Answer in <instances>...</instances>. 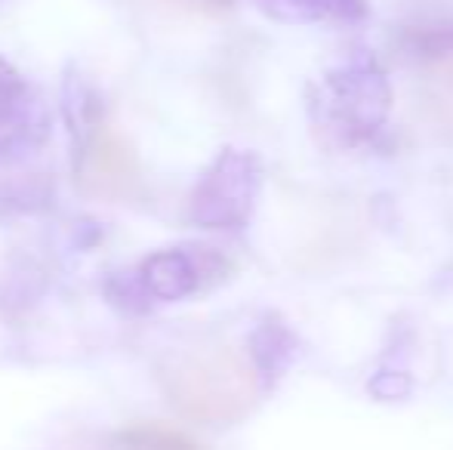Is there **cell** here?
Returning a JSON list of instances; mask_svg holds the SVG:
<instances>
[{
    "label": "cell",
    "instance_id": "ba28073f",
    "mask_svg": "<svg viewBox=\"0 0 453 450\" xmlns=\"http://www.w3.org/2000/svg\"><path fill=\"white\" fill-rule=\"evenodd\" d=\"M263 16L284 25H355L367 19V0H250Z\"/></svg>",
    "mask_w": 453,
    "mask_h": 450
},
{
    "label": "cell",
    "instance_id": "7c38bea8",
    "mask_svg": "<svg viewBox=\"0 0 453 450\" xmlns=\"http://www.w3.org/2000/svg\"><path fill=\"white\" fill-rule=\"evenodd\" d=\"M253 367H257V373L259 370H274V367L280 364V361L287 358V333L280 331V327H272V324H265V327H259L257 331V337H253Z\"/></svg>",
    "mask_w": 453,
    "mask_h": 450
},
{
    "label": "cell",
    "instance_id": "277c9868",
    "mask_svg": "<svg viewBox=\"0 0 453 450\" xmlns=\"http://www.w3.org/2000/svg\"><path fill=\"white\" fill-rule=\"evenodd\" d=\"M50 139L43 96L0 56V161H22Z\"/></svg>",
    "mask_w": 453,
    "mask_h": 450
},
{
    "label": "cell",
    "instance_id": "52a82bcc",
    "mask_svg": "<svg viewBox=\"0 0 453 450\" xmlns=\"http://www.w3.org/2000/svg\"><path fill=\"white\" fill-rule=\"evenodd\" d=\"M419 93L432 120L453 133V31L423 34L413 43Z\"/></svg>",
    "mask_w": 453,
    "mask_h": 450
},
{
    "label": "cell",
    "instance_id": "9c48e42d",
    "mask_svg": "<svg viewBox=\"0 0 453 450\" xmlns=\"http://www.w3.org/2000/svg\"><path fill=\"white\" fill-rule=\"evenodd\" d=\"M62 118L68 124V136H72V151L90 139V133L105 120L99 93L87 84V78L78 68H68L65 80H62Z\"/></svg>",
    "mask_w": 453,
    "mask_h": 450
},
{
    "label": "cell",
    "instance_id": "7a4b0ae2",
    "mask_svg": "<svg viewBox=\"0 0 453 450\" xmlns=\"http://www.w3.org/2000/svg\"><path fill=\"white\" fill-rule=\"evenodd\" d=\"M315 109L340 136L364 139L386 124L392 111V84L370 56H361L324 78Z\"/></svg>",
    "mask_w": 453,
    "mask_h": 450
},
{
    "label": "cell",
    "instance_id": "30bf717a",
    "mask_svg": "<svg viewBox=\"0 0 453 450\" xmlns=\"http://www.w3.org/2000/svg\"><path fill=\"white\" fill-rule=\"evenodd\" d=\"M118 450H207L188 439L185 432H176L170 426L145 423V426H130L118 435Z\"/></svg>",
    "mask_w": 453,
    "mask_h": 450
},
{
    "label": "cell",
    "instance_id": "5b68a950",
    "mask_svg": "<svg viewBox=\"0 0 453 450\" xmlns=\"http://www.w3.org/2000/svg\"><path fill=\"white\" fill-rule=\"evenodd\" d=\"M72 157L74 179L93 198L120 201L130 198L133 188L139 186V161L130 142L120 133H114L105 120L96 126L84 145L72 151Z\"/></svg>",
    "mask_w": 453,
    "mask_h": 450
},
{
    "label": "cell",
    "instance_id": "8fae6325",
    "mask_svg": "<svg viewBox=\"0 0 453 450\" xmlns=\"http://www.w3.org/2000/svg\"><path fill=\"white\" fill-rule=\"evenodd\" d=\"M105 296L118 309H124V312H145V309L151 306L149 294H145L142 284H139L136 271H133V275L108 278V281H105Z\"/></svg>",
    "mask_w": 453,
    "mask_h": 450
},
{
    "label": "cell",
    "instance_id": "4fadbf2b",
    "mask_svg": "<svg viewBox=\"0 0 453 450\" xmlns=\"http://www.w3.org/2000/svg\"><path fill=\"white\" fill-rule=\"evenodd\" d=\"M188 4L203 6V10H228V6H232L234 0H188Z\"/></svg>",
    "mask_w": 453,
    "mask_h": 450
},
{
    "label": "cell",
    "instance_id": "8992f818",
    "mask_svg": "<svg viewBox=\"0 0 453 450\" xmlns=\"http://www.w3.org/2000/svg\"><path fill=\"white\" fill-rule=\"evenodd\" d=\"M213 271H226V263L216 253L203 250V247L201 253H188L182 247H167V250L145 256L136 278L145 294H149V300L180 302L185 296L197 294L203 287V281H207V275H213Z\"/></svg>",
    "mask_w": 453,
    "mask_h": 450
},
{
    "label": "cell",
    "instance_id": "3957f363",
    "mask_svg": "<svg viewBox=\"0 0 453 450\" xmlns=\"http://www.w3.org/2000/svg\"><path fill=\"white\" fill-rule=\"evenodd\" d=\"M263 167L253 151L222 149L216 161L203 170L188 198V219L210 232H234L244 228L257 207Z\"/></svg>",
    "mask_w": 453,
    "mask_h": 450
},
{
    "label": "cell",
    "instance_id": "6da1fadb",
    "mask_svg": "<svg viewBox=\"0 0 453 450\" xmlns=\"http://www.w3.org/2000/svg\"><path fill=\"white\" fill-rule=\"evenodd\" d=\"M170 404L191 423L232 426L244 420L259 398V373L234 348H197L161 367Z\"/></svg>",
    "mask_w": 453,
    "mask_h": 450
}]
</instances>
